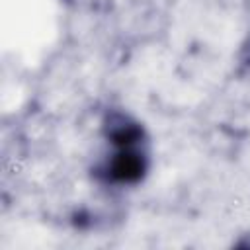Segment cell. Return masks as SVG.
I'll list each match as a JSON object with an SVG mask.
<instances>
[{
	"label": "cell",
	"mask_w": 250,
	"mask_h": 250,
	"mask_svg": "<svg viewBox=\"0 0 250 250\" xmlns=\"http://www.w3.org/2000/svg\"><path fill=\"white\" fill-rule=\"evenodd\" d=\"M109 156L100 168V176L107 184L129 186L143 180L148 168V154L145 146V133L139 123L115 115L107 123Z\"/></svg>",
	"instance_id": "6da1fadb"
}]
</instances>
